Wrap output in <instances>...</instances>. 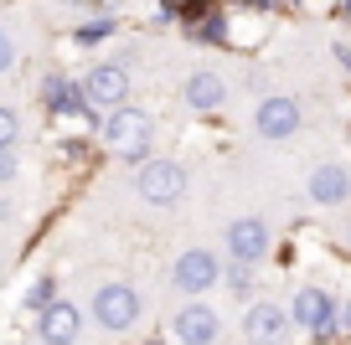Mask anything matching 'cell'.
Returning <instances> with one entry per match:
<instances>
[{"label": "cell", "mask_w": 351, "mask_h": 345, "mask_svg": "<svg viewBox=\"0 0 351 345\" xmlns=\"http://www.w3.org/2000/svg\"><path fill=\"white\" fill-rule=\"evenodd\" d=\"M228 253L238 263H258L263 253H269V227H263L258 216H238V222L228 227Z\"/></svg>", "instance_id": "6"}, {"label": "cell", "mask_w": 351, "mask_h": 345, "mask_svg": "<svg viewBox=\"0 0 351 345\" xmlns=\"http://www.w3.org/2000/svg\"><path fill=\"white\" fill-rule=\"evenodd\" d=\"M134 186H140L145 201L165 206V201H181V191H186V170L176 160H145L140 175H134Z\"/></svg>", "instance_id": "1"}, {"label": "cell", "mask_w": 351, "mask_h": 345, "mask_svg": "<svg viewBox=\"0 0 351 345\" xmlns=\"http://www.w3.org/2000/svg\"><path fill=\"white\" fill-rule=\"evenodd\" d=\"M171 330H176V340H181V345H212V340H217V330H222V320L207 309V304H186V309L176 314Z\"/></svg>", "instance_id": "7"}, {"label": "cell", "mask_w": 351, "mask_h": 345, "mask_svg": "<svg viewBox=\"0 0 351 345\" xmlns=\"http://www.w3.org/2000/svg\"><path fill=\"white\" fill-rule=\"evenodd\" d=\"M248 5H269V0H248Z\"/></svg>", "instance_id": "21"}, {"label": "cell", "mask_w": 351, "mask_h": 345, "mask_svg": "<svg viewBox=\"0 0 351 345\" xmlns=\"http://www.w3.org/2000/svg\"><path fill=\"white\" fill-rule=\"evenodd\" d=\"M310 196H315V201H326V206L346 201V196H351V175L341 170V165H320V170L310 175Z\"/></svg>", "instance_id": "12"}, {"label": "cell", "mask_w": 351, "mask_h": 345, "mask_svg": "<svg viewBox=\"0 0 351 345\" xmlns=\"http://www.w3.org/2000/svg\"><path fill=\"white\" fill-rule=\"evenodd\" d=\"M285 330H289L285 309H274V304H253L248 309V340L253 345H285Z\"/></svg>", "instance_id": "10"}, {"label": "cell", "mask_w": 351, "mask_h": 345, "mask_svg": "<svg viewBox=\"0 0 351 345\" xmlns=\"http://www.w3.org/2000/svg\"><path fill=\"white\" fill-rule=\"evenodd\" d=\"M42 98H47V108H52V114H77V108H88V103H83V93H77L67 77H57V73L42 83Z\"/></svg>", "instance_id": "14"}, {"label": "cell", "mask_w": 351, "mask_h": 345, "mask_svg": "<svg viewBox=\"0 0 351 345\" xmlns=\"http://www.w3.org/2000/svg\"><path fill=\"white\" fill-rule=\"evenodd\" d=\"M222 93H228V88H222V77H217V73H191V77H186V88H181V98H186L191 108H202V114H207V108H217V103H222Z\"/></svg>", "instance_id": "13"}, {"label": "cell", "mask_w": 351, "mask_h": 345, "mask_svg": "<svg viewBox=\"0 0 351 345\" xmlns=\"http://www.w3.org/2000/svg\"><path fill=\"white\" fill-rule=\"evenodd\" d=\"M16 129H21V124H16V114H11V108H0V150H5V144H16Z\"/></svg>", "instance_id": "15"}, {"label": "cell", "mask_w": 351, "mask_h": 345, "mask_svg": "<svg viewBox=\"0 0 351 345\" xmlns=\"http://www.w3.org/2000/svg\"><path fill=\"white\" fill-rule=\"evenodd\" d=\"M26 304H32V309H47V304H52V279H42V283H36V289L26 294Z\"/></svg>", "instance_id": "17"}, {"label": "cell", "mask_w": 351, "mask_h": 345, "mask_svg": "<svg viewBox=\"0 0 351 345\" xmlns=\"http://www.w3.org/2000/svg\"><path fill=\"white\" fill-rule=\"evenodd\" d=\"M217 279H222V268H217V258H212L207 248L181 253V263H176V289H181V294H202V289H212Z\"/></svg>", "instance_id": "5"}, {"label": "cell", "mask_w": 351, "mask_h": 345, "mask_svg": "<svg viewBox=\"0 0 351 345\" xmlns=\"http://www.w3.org/2000/svg\"><path fill=\"white\" fill-rule=\"evenodd\" d=\"M93 320L104 324V330H130L134 320H140V294L130 289V283H109V289L93 294Z\"/></svg>", "instance_id": "2"}, {"label": "cell", "mask_w": 351, "mask_h": 345, "mask_svg": "<svg viewBox=\"0 0 351 345\" xmlns=\"http://www.w3.org/2000/svg\"><path fill=\"white\" fill-rule=\"evenodd\" d=\"M124 98H130V73H124V67H93V73H88V83H83L88 114H109Z\"/></svg>", "instance_id": "4"}, {"label": "cell", "mask_w": 351, "mask_h": 345, "mask_svg": "<svg viewBox=\"0 0 351 345\" xmlns=\"http://www.w3.org/2000/svg\"><path fill=\"white\" fill-rule=\"evenodd\" d=\"M42 340L47 345H73L77 340V309L73 304H47L42 309Z\"/></svg>", "instance_id": "11"}, {"label": "cell", "mask_w": 351, "mask_h": 345, "mask_svg": "<svg viewBox=\"0 0 351 345\" xmlns=\"http://www.w3.org/2000/svg\"><path fill=\"white\" fill-rule=\"evenodd\" d=\"M16 170H21V160H16V144H5V150H0V181H16Z\"/></svg>", "instance_id": "16"}, {"label": "cell", "mask_w": 351, "mask_h": 345, "mask_svg": "<svg viewBox=\"0 0 351 345\" xmlns=\"http://www.w3.org/2000/svg\"><path fill=\"white\" fill-rule=\"evenodd\" d=\"M300 129V103L295 98H263L258 103V134L263 140H289Z\"/></svg>", "instance_id": "8"}, {"label": "cell", "mask_w": 351, "mask_h": 345, "mask_svg": "<svg viewBox=\"0 0 351 345\" xmlns=\"http://www.w3.org/2000/svg\"><path fill=\"white\" fill-rule=\"evenodd\" d=\"M83 5H99V0H83Z\"/></svg>", "instance_id": "22"}, {"label": "cell", "mask_w": 351, "mask_h": 345, "mask_svg": "<svg viewBox=\"0 0 351 345\" xmlns=\"http://www.w3.org/2000/svg\"><path fill=\"white\" fill-rule=\"evenodd\" d=\"M0 36H5V31H0Z\"/></svg>", "instance_id": "23"}, {"label": "cell", "mask_w": 351, "mask_h": 345, "mask_svg": "<svg viewBox=\"0 0 351 345\" xmlns=\"http://www.w3.org/2000/svg\"><path fill=\"white\" fill-rule=\"evenodd\" d=\"M99 36H109V21H93V26H83V31H77V42H99Z\"/></svg>", "instance_id": "18"}, {"label": "cell", "mask_w": 351, "mask_h": 345, "mask_svg": "<svg viewBox=\"0 0 351 345\" xmlns=\"http://www.w3.org/2000/svg\"><path fill=\"white\" fill-rule=\"evenodd\" d=\"M295 324L305 335H326L330 324H336V309H330V299L320 289H300L295 294Z\"/></svg>", "instance_id": "9"}, {"label": "cell", "mask_w": 351, "mask_h": 345, "mask_svg": "<svg viewBox=\"0 0 351 345\" xmlns=\"http://www.w3.org/2000/svg\"><path fill=\"white\" fill-rule=\"evenodd\" d=\"M104 140H109V150H119V155H145V144H150V119L134 114V108H109Z\"/></svg>", "instance_id": "3"}, {"label": "cell", "mask_w": 351, "mask_h": 345, "mask_svg": "<svg viewBox=\"0 0 351 345\" xmlns=\"http://www.w3.org/2000/svg\"><path fill=\"white\" fill-rule=\"evenodd\" d=\"M341 324H346V330H351V304H346V309H341Z\"/></svg>", "instance_id": "20"}, {"label": "cell", "mask_w": 351, "mask_h": 345, "mask_svg": "<svg viewBox=\"0 0 351 345\" xmlns=\"http://www.w3.org/2000/svg\"><path fill=\"white\" fill-rule=\"evenodd\" d=\"M11 62H16V47L5 42V36H0V73H5V67H11Z\"/></svg>", "instance_id": "19"}]
</instances>
